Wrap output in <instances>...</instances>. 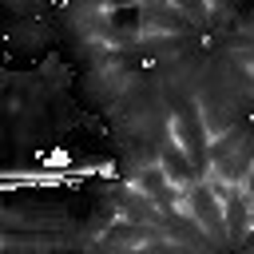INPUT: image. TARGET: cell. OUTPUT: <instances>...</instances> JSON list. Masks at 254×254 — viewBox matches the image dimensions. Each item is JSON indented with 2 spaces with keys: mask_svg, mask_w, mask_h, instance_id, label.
I'll use <instances>...</instances> for the list:
<instances>
[{
  "mask_svg": "<svg viewBox=\"0 0 254 254\" xmlns=\"http://www.w3.org/2000/svg\"><path fill=\"white\" fill-rule=\"evenodd\" d=\"M175 210L190 214V218L202 226V234H206L210 242H222V238H226V214H222V202H218V194H214L202 179L190 183V187L183 190V202H179Z\"/></svg>",
  "mask_w": 254,
  "mask_h": 254,
  "instance_id": "obj_1",
  "label": "cell"
},
{
  "mask_svg": "<svg viewBox=\"0 0 254 254\" xmlns=\"http://www.w3.org/2000/svg\"><path fill=\"white\" fill-rule=\"evenodd\" d=\"M167 135H171V139L179 143V151L194 163V171L206 175V147H210V139H206L202 123H198V111H179V115H171Z\"/></svg>",
  "mask_w": 254,
  "mask_h": 254,
  "instance_id": "obj_2",
  "label": "cell"
},
{
  "mask_svg": "<svg viewBox=\"0 0 254 254\" xmlns=\"http://www.w3.org/2000/svg\"><path fill=\"white\" fill-rule=\"evenodd\" d=\"M159 167H163V175L171 179V187H179V190H187L190 183H194V163L179 151V143L167 135L163 139V147H159Z\"/></svg>",
  "mask_w": 254,
  "mask_h": 254,
  "instance_id": "obj_3",
  "label": "cell"
},
{
  "mask_svg": "<svg viewBox=\"0 0 254 254\" xmlns=\"http://www.w3.org/2000/svg\"><path fill=\"white\" fill-rule=\"evenodd\" d=\"M147 20V32H163V36H179V32H190V20L179 4H159V8H143L139 12Z\"/></svg>",
  "mask_w": 254,
  "mask_h": 254,
  "instance_id": "obj_4",
  "label": "cell"
},
{
  "mask_svg": "<svg viewBox=\"0 0 254 254\" xmlns=\"http://www.w3.org/2000/svg\"><path fill=\"white\" fill-rule=\"evenodd\" d=\"M198 123H202V131H206V139H222L226 131H230V123H226V115H222V107L210 99V95H202L198 99Z\"/></svg>",
  "mask_w": 254,
  "mask_h": 254,
  "instance_id": "obj_5",
  "label": "cell"
},
{
  "mask_svg": "<svg viewBox=\"0 0 254 254\" xmlns=\"http://www.w3.org/2000/svg\"><path fill=\"white\" fill-rule=\"evenodd\" d=\"M246 143V135H242V127H230L222 139H210V147H206V167H218V163H226L238 147Z\"/></svg>",
  "mask_w": 254,
  "mask_h": 254,
  "instance_id": "obj_6",
  "label": "cell"
}]
</instances>
